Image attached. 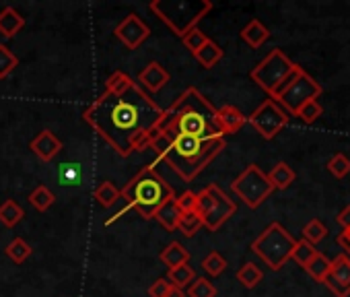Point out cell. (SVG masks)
<instances>
[{"label":"cell","instance_id":"obj_1","mask_svg":"<svg viewBox=\"0 0 350 297\" xmlns=\"http://www.w3.org/2000/svg\"><path fill=\"white\" fill-rule=\"evenodd\" d=\"M163 109L126 73L118 70L105 81V91L85 109V122L120 157L146 151L157 138Z\"/></svg>","mask_w":350,"mask_h":297},{"label":"cell","instance_id":"obj_2","mask_svg":"<svg viewBox=\"0 0 350 297\" xmlns=\"http://www.w3.org/2000/svg\"><path fill=\"white\" fill-rule=\"evenodd\" d=\"M152 151L159 162H165L184 182H194L225 148V138H196L188 134L159 132Z\"/></svg>","mask_w":350,"mask_h":297},{"label":"cell","instance_id":"obj_3","mask_svg":"<svg viewBox=\"0 0 350 297\" xmlns=\"http://www.w3.org/2000/svg\"><path fill=\"white\" fill-rule=\"evenodd\" d=\"M154 130L188 134L204 140L225 138L219 124L217 107L196 87H188L167 109H163V116Z\"/></svg>","mask_w":350,"mask_h":297},{"label":"cell","instance_id":"obj_4","mask_svg":"<svg viewBox=\"0 0 350 297\" xmlns=\"http://www.w3.org/2000/svg\"><path fill=\"white\" fill-rule=\"evenodd\" d=\"M120 198H124L126 207L116 217L107 219V225L120 219L126 211H136L142 219H154L157 211L167 201L175 198V192L157 172V168L148 164L124 186V190H120Z\"/></svg>","mask_w":350,"mask_h":297},{"label":"cell","instance_id":"obj_5","mask_svg":"<svg viewBox=\"0 0 350 297\" xmlns=\"http://www.w3.org/2000/svg\"><path fill=\"white\" fill-rule=\"evenodd\" d=\"M148 9L167 25V29H171V34L184 38L213 11V3L211 0H152Z\"/></svg>","mask_w":350,"mask_h":297},{"label":"cell","instance_id":"obj_6","mask_svg":"<svg viewBox=\"0 0 350 297\" xmlns=\"http://www.w3.org/2000/svg\"><path fill=\"white\" fill-rule=\"evenodd\" d=\"M299 70H301V66L299 64H295V62H291V58L282 52V50H278V48H274L254 70H252V81L260 87V89H264L268 95H270V99H278V95L293 83V79L299 75Z\"/></svg>","mask_w":350,"mask_h":297},{"label":"cell","instance_id":"obj_7","mask_svg":"<svg viewBox=\"0 0 350 297\" xmlns=\"http://www.w3.org/2000/svg\"><path fill=\"white\" fill-rule=\"evenodd\" d=\"M297 240L280 225V223H270L252 244L254 254H258L272 270H280L293 254Z\"/></svg>","mask_w":350,"mask_h":297},{"label":"cell","instance_id":"obj_8","mask_svg":"<svg viewBox=\"0 0 350 297\" xmlns=\"http://www.w3.org/2000/svg\"><path fill=\"white\" fill-rule=\"evenodd\" d=\"M194 213L200 215L202 225L208 231H219L237 213V205L217 184H208L204 190L196 192Z\"/></svg>","mask_w":350,"mask_h":297},{"label":"cell","instance_id":"obj_9","mask_svg":"<svg viewBox=\"0 0 350 297\" xmlns=\"http://www.w3.org/2000/svg\"><path fill=\"white\" fill-rule=\"evenodd\" d=\"M231 190L250 207V209H258L272 192V184L268 180V176L256 166L250 164L233 182H231Z\"/></svg>","mask_w":350,"mask_h":297},{"label":"cell","instance_id":"obj_10","mask_svg":"<svg viewBox=\"0 0 350 297\" xmlns=\"http://www.w3.org/2000/svg\"><path fill=\"white\" fill-rule=\"evenodd\" d=\"M319 95H321V85L301 68L299 75L293 79V83L278 95L276 103H278L286 114L297 116V112H299L305 103L317 99Z\"/></svg>","mask_w":350,"mask_h":297},{"label":"cell","instance_id":"obj_11","mask_svg":"<svg viewBox=\"0 0 350 297\" xmlns=\"http://www.w3.org/2000/svg\"><path fill=\"white\" fill-rule=\"evenodd\" d=\"M247 122L266 140H270V138H274L288 124V114L274 99H266L262 105H258V109L252 112V116L247 118Z\"/></svg>","mask_w":350,"mask_h":297},{"label":"cell","instance_id":"obj_12","mask_svg":"<svg viewBox=\"0 0 350 297\" xmlns=\"http://www.w3.org/2000/svg\"><path fill=\"white\" fill-rule=\"evenodd\" d=\"M113 34H116V38L128 48V50H136V48H140L144 42H146V38L150 36V29H148V25L138 17V15H128V17H124L120 23H118V27L113 29Z\"/></svg>","mask_w":350,"mask_h":297},{"label":"cell","instance_id":"obj_13","mask_svg":"<svg viewBox=\"0 0 350 297\" xmlns=\"http://www.w3.org/2000/svg\"><path fill=\"white\" fill-rule=\"evenodd\" d=\"M323 283L336 297H348L350 295V258L346 254H338L332 260L329 272L323 279Z\"/></svg>","mask_w":350,"mask_h":297},{"label":"cell","instance_id":"obj_14","mask_svg":"<svg viewBox=\"0 0 350 297\" xmlns=\"http://www.w3.org/2000/svg\"><path fill=\"white\" fill-rule=\"evenodd\" d=\"M31 151L44 162V164H50L62 148V140L52 132V130H42L29 144Z\"/></svg>","mask_w":350,"mask_h":297},{"label":"cell","instance_id":"obj_15","mask_svg":"<svg viewBox=\"0 0 350 297\" xmlns=\"http://www.w3.org/2000/svg\"><path fill=\"white\" fill-rule=\"evenodd\" d=\"M138 83H142V87L148 93H157V91H161L169 83V73L159 62H148L138 73Z\"/></svg>","mask_w":350,"mask_h":297},{"label":"cell","instance_id":"obj_16","mask_svg":"<svg viewBox=\"0 0 350 297\" xmlns=\"http://www.w3.org/2000/svg\"><path fill=\"white\" fill-rule=\"evenodd\" d=\"M217 116H219V124H221L223 134H235V132H239L247 124V116H243L241 109H237L235 105L219 107Z\"/></svg>","mask_w":350,"mask_h":297},{"label":"cell","instance_id":"obj_17","mask_svg":"<svg viewBox=\"0 0 350 297\" xmlns=\"http://www.w3.org/2000/svg\"><path fill=\"white\" fill-rule=\"evenodd\" d=\"M268 38H270L268 27H266L262 21H258V19H252V21L241 29V40H243L250 48H254V50L262 48V46L268 42Z\"/></svg>","mask_w":350,"mask_h":297},{"label":"cell","instance_id":"obj_18","mask_svg":"<svg viewBox=\"0 0 350 297\" xmlns=\"http://www.w3.org/2000/svg\"><path fill=\"white\" fill-rule=\"evenodd\" d=\"M25 27V17L15 11L13 7H7L0 11V34L5 38H15Z\"/></svg>","mask_w":350,"mask_h":297},{"label":"cell","instance_id":"obj_19","mask_svg":"<svg viewBox=\"0 0 350 297\" xmlns=\"http://www.w3.org/2000/svg\"><path fill=\"white\" fill-rule=\"evenodd\" d=\"M161 262L167 266V268H175V266H180V264H188L190 260V252L180 244V242H171L161 254H159Z\"/></svg>","mask_w":350,"mask_h":297},{"label":"cell","instance_id":"obj_20","mask_svg":"<svg viewBox=\"0 0 350 297\" xmlns=\"http://www.w3.org/2000/svg\"><path fill=\"white\" fill-rule=\"evenodd\" d=\"M154 219L167 229V231H175L178 229V223L182 219V211L178 209V205H175V198L167 201L154 215Z\"/></svg>","mask_w":350,"mask_h":297},{"label":"cell","instance_id":"obj_21","mask_svg":"<svg viewBox=\"0 0 350 297\" xmlns=\"http://www.w3.org/2000/svg\"><path fill=\"white\" fill-rule=\"evenodd\" d=\"M268 180H270L274 190H286L295 182V172L291 170L288 164L280 162L272 168V172L268 174Z\"/></svg>","mask_w":350,"mask_h":297},{"label":"cell","instance_id":"obj_22","mask_svg":"<svg viewBox=\"0 0 350 297\" xmlns=\"http://www.w3.org/2000/svg\"><path fill=\"white\" fill-rule=\"evenodd\" d=\"M223 50H221V46L217 44V42H213V40H208L196 54H194V58L200 62V66H204V68H213L217 62H221V58H223Z\"/></svg>","mask_w":350,"mask_h":297},{"label":"cell","instance_id":"obj_23","mask_svg":"<svg viewBox=\"0 0 350 297\" xmlns=\"http://www.w3.org/2000/svg\"><path fill=\"white\" fill-rule=\"evenodd\" d=\"M25 217V211L21 205H17L15 201H5L0 205V223L7 225V227H15L17 223H21Z\"/></svg>","mask_w":350,"mask_h":297},{"label":"cell","instance_id":"obj_24","mask_svg":"<svg viewBox=\"0 0 350 297\" xmlns=\"http://www.w3.org/2000/svg\"><path fill=\"white\" fill-rule=\"evenodd\" d=\"M93 198H95V203L101 205L103 209H109V207H113V205L120 201V190H118L109 180H105V182H101V184L97 186Z\"/></svg>","mask_w":350,"mask_h":297},{"label":"cell","instance_id":"obj_25","mask_svg":"<svg viewBox=\"0 0 350 297\" xmlns=\"http://www.w3.org/2000/svg\"><path fill=\"white\" fill-rule=\"evenodd\" d=\"M29 205L36 209V211H40V213H46L54 203H56V196H54V192L48 188V186H38L31 194H29Z\"/></svg>","mask_w":350,"mask_h":297},{"label":"cell","instance_id":"obj_26","mask_svg":"<svg viewBox=\"0 0 350 297\" xmlns=\"http://www.w3.org/2000/svg\"><path fill=\"white\" fill-rule=\"evenodd\" d=\"M194 279H196V272L190 264H180L175 268H169V274H167V281L173 287H180V289L188 287Z\"/></svg>","mask_w":350,"mask_h":297},{"label":"cell","instance_id":"obj_27","mask_svg":"<svg viewBox=\"0 0 350 297\" xmlns=\"http://www.w3.org/2000/svg\"><path fill=\"white\" fill-rule=\"evenodd\" d=\"M262 276H264L262 268H260L258 264H254V262H245V264L237 270V281H239L243 287H247V289H254V287L262 281Z\"/></svg>","mask_w":350,"mask_h":297},{"label":"cell","instance_id":"obj_28","mask_svg":"<svg viewBox=\"0 0 350 297\" xmlns=\"http://www.w3.org/2000/svg\"><path fill=\"white\" fill-rule=\"evenodd\" d=\"M329 264H332V260L317 252V254H315V258L305 266V270H307V274H309L313 281L323 283V279H325V276H327V272H329Z\"/></svg>","mask_w":350,"mask_h":297},{"label":"cell","instance_id":"obj_29","mask_svg":"<svg viewBox=\"0 0 350 297\" xmlns=\"http://www.w3.org/2000/svg\"><path fill=\"white\" fill-rule=\"evenodd\" d=\"M315 254H317V248H315V246H311V244L305 242V240H299V242L295 244V248H293L291 260H295L301 268H305V266L315 258Z\"/></svg>","mask_w":350,"mask_h":297},{"label":"cell","instance_id":"obj_30","mask_svg":"<svg viewBox=\"0 0 350 297\" xmlns=\"http://www.w3.org/2000/svg\"><path fill=\"white\" fill-rule=\"evenodd\" d=\"M31 246L23 240V237H15L9 246H7V256L17 262V264H23L29 256H31Z\"/></svg>","mask_w":350,"mask_h":297},{"label":"cell","instance_id":"obj_31","mask_svg":"<svg viewBox=\"0 0 350 297\" xmlns=\"http://www.w3.org/2000/svg\"><path fill=\"white\" fill-rule=\"evenodd\" d=\"M325 235H327V227H325L319 219H311V221L303 227V240L309 242L311 246L319 244Z\"/></svg>","mask_w":350,"mask_h":297},{"label":"cell","instance_id":"obj_32","mask_svg":"<svg viewBox=\"0 0 350 297\" xmlns=\"http://www.w3.org/2000/svg\"><path fill=\"white\" fill-rule=\"evenodd\" d=\"M200 227H204V225H202V219H200L198 213H184L182 219H180V223H178V229L186 237H194L200 231Z\"/></svg>","mask_w":350,"mask_h":297},{"label":"cell","instance_id":"obj_33","mask_svg":"<svg viewBox=\"0 0 350 297\" xmlns=\"http://www.w3.org/2000/svg\"><path fill=\"white\" fill-rule=\"evenodd\" d=\"M190 297H217V287L208 279H194L188 287Z\"/></svg>","mask_w":350,"mask_h":297},{"label":"cell","instance_id":"obj_34","mask_svg":"<svg viewBox=\"0 0 350 297\" xmlns=\"http://www.w3.org/2000/svg\"><path fill=\"white\" fill-rule=\"evenodd\" d=\"M17 66H19V58L7 46L0 44V79H7Z\"/></svg>","mask_w":350,"mask_h":297},{"label":"cell","instance_id":"obj_35","mask_svg":"<svg viewBox=\"0 0 350 297\" xmlns=\"http://www.w3.org/2000/svg\"><path fill=\"white\" fill-rule=\"evenodd\" d=\"M211 38L202 31V29H198V27H194V29H190L184 38H182V42H184V46L192 52V54H196L206 42H208Z\"/></svg>","mask_w":350,"mask_h":297},{"label":"cell","instance_id":"obj_36","mask_svg":"<svg viewBox=\"0 0 350 297\" xmlns=\"http://www.w3.org/2000/svg\"><path fill=\"white\" fill-rule=\"evenodd\" d=\"M202 268L213 274V276H219L221 272H225L227 268V260L219 254V252H211L204 260H202Z\"/></svg>","mask_w":350,"mask_h":297},{"label":"cell","instance_id":"obj_37","mask_svg":"<svg viewBox=\"0 0 350 297\" xmlns=\"http://www.w3.org/2000/svg\"><path fill=\"white\" fill-rule=\"evenodd\" d=\"M327 170L336 176V178H344L350 174V159L344 153H336L329 162H327Z\"/></svg>","mask_w":350,"mask_h":297},{"label":"cell","instance_id":"obj_38","mask_svg":"<svg viewBox=\"0 0 350 297\" xmlns=\"http://www.w3.org/2000/svg\"><path fill=\"white\" fill-rule=\"evenodd\" d=\"M321 114H323V109H321V105L317 103V99H313V101L305 103V105L297 112V116H299L305 124H313Z\"/></svg>","mask_w":350,"mask_h":297},{"label":"cell","instance_id":"obj_39","mask_svg":"<svg viewBox=\"0 0 350 297\" xmlns=\"http://www.w3.org/2000/svg\"><path fill=\"white\" fill-rule=\"evenodd\" d=\"M175 205H178V209L184 213H194L196 211V192L192 190H186L184 194L180 196H175Z\"/></svg>","mask_w":350,"mask_h":297},{"label":"cell","instance_id":"obj_40","mask_svg":"<svg viewBox=\"0 0 350 297\" xmlns=\"http://www.w3.org/2000/svg\"><path fill=\"white\" fill-rule=\"evenodd\" d=\"M60 178H62V184H77V178H79V168H77V164H62V168H60Z\"/></svg>","mask_w":350,"mask_h":297},{"label":"cell","instance_id":"obj_41","mask_svg":"<svg viewBox=\"0 0 350 297\" xmlns=\"http://www.w3.org/2000/svg\"><path fill=\"white\" fill-rule=\"evenodd\" d=\"M169 289H171V283H169L167 279H157V281L150 285L148 295H150V297H167Z\"/></svg>","mask_w":350,"mask_h":297},{"label":"cell","instance_id":"obj_42","mask_svg":"<svg viewBox=\"0 0 350 297\" xmlns=\"http://www.w3.org/2000/svg\"><path fill=\"white\" fill-rule=\"evenodd\" d=\"M336 221L342 227V231H350V205L342 209V213L336 217Z\"/></svg>","mask_w":350,"mask_h":297},{"label":"cell","instance_id":"obj_43","mask_svg":"<svg viewBox=\"0 0 350 297\" xmlns=\"http://www.w3.org/2000/svg\"><path fill=\"white\" fill-rule=\"evenodd\" d=\"M336 242L340 244V248L346 250V256L350 258V233L348 231H340V235L336 237Z\"/></svg>","mask_w":350,"mask_h":297},{"label":"cell","instance_id":"obj_44","mask_svg":"<svg viewBox=\"0 0 350 297\" xmlns=\"http://www.w3.org/2000/svg\"><path fill=\"white\" fill-rule=\"evenodd\" d=\"M167 297H186V291H184V289H180V287H173V285H171V289H169Z\"/></svg>","mask_w":350,"mask_h":297},{"label":"cell","instance_id":"obj_45","mask_svg":"<svg viewBox=\"0 0 350 297\" xmlns=\"http://www.w3.org/2000/svg\"><path fill=\"white\" fill-rule=\"evenodd\" d=\"M348 233H350V231H348Z\"/></svg>","mask_w":350,"mask_h":297}]
</instances>
